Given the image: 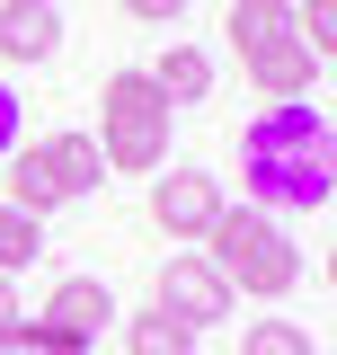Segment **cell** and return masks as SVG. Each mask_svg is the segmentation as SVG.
<instances>
[{"label":"cell","instance_id":"obj_9","mask_svg":"<svg viewBox=\"0 0 337 355\" xmlns=\"http://www.w3.org/2000/svg\"><path fill=\"white\" fill-rule=\"evenodd\" d=\"M240 71H249V89L266 98V107H275V98H302V89L320 80V62H311V44H302V36H284V44H266V53H249Z\"/></svg>","mask_w":337,"mask_h":355},{"label":"cell","instance_id":"obj_10","mask_svg":"<svg viewBox=\"0 0 337 355\" xmlns=\"http://www.w3.org/2000/svg\"><path fill=\"white\" fill-rule=\"evenodd\" d=\"M222 36H231V53H240V62H249V53H266V44L293 36V0H231Z\"/></svg>","mask_w":337,"mask_h":355},{"label":"cell","instance_id":"obj_5","mask_svg":"<svg viewBox=\"0 0 337 355\" xmlns=\"http://www.w3.org/2000/svg\"><path fill=\"white\" fill-rule=\"evenodd\" d=\"M151 222H160L178 249L205 240L213 222H222V178H213V169H187V160L160 169V178H151Z\"/></svg>","mask_w":337,"mask_h":355},{"label":"cell","instance_id":"obj_17","mask_svg":"<svg viewBox=\"0 0 337 355\" xmlns=\"http://www.w3.org/2000/svg\"><path fill=\"white\" fill-rule=\"evenodd\" d=\"M9 355H89V347H80V338H62V329H44V320H27V338H18Z\"/></svg>","mask_w":337,"mask_h":355},{"label":"cell","instance_id":"obj_19","mask_svg":"<svg viewBox=\"0 0 337 355\" xmlns=\"http://www.w3.org/2000/svg\"><path fill=\"white\" fill-rule=\"evenodd\" d=\"M18 142H27V107H18V89L0 80V160H9Z\"/></svg>","mask_w":337,"mask_h":355},{"label":"cell","instance_id":"obj_8","mask_svg":"<svg viewBox=\"0 0 337 355\" xmlns=\"http://www.w3.org/2000/svg\"><path fill=\"white\" fill-rule=\"evenodd\" d=\"M0 169H9V205H18V214L53 222L62 205H71V196H62V178H53V160H44V142H18V151H9Z\"/></svg>","mask_w":337,"mask_h":355},{"label":"cell","instance_id":"obj_18","mask_svg":"<svg viewBox=\"0 0 337 355\" xmlns=\"http://www.w3.org/2000/svg\"><path fill=\"white\" fill-rule=\"evenodd\" d=\"M18 338H27V302H18V284L0 275V355L18 347Z\"/></svg>","mask_w":337,"mask_h":355},{"label":"cell","instance_id":"obj_15","mask_svg":"<svg viewBox=\"0 0 337 355\" xmlns=\"http://www.w3.org/2000/svg\"><path fill=\"white\" fill-rule=\"evenodd\" d=\"M293 36L311 44V62H337V0H293Z\"/></svg>","mask_w":337,"mask_h":355},{"label":"cell","instance_id":"obj_3","mask_svg":"<svg viewBox=\"0 0 337 355\" xmlns=\"http://www.w3.org/2000/svg\"><path fill=\"white\" fill-rule=\"evenodd\" d=\"M98 151H107V169L116 178H160L168 169V133H178V107H168L151 71H107L98 89Z\"/></svg>","mask_w":337,"mask_h":355},{"label":"cell","instance_id":"obj_12","mask_svg":"<svg viewBox=\"0 0 337 355\" xmlns=\"http://www.w3.org/2000/svg\"><path fill=\"white\" fill-rule=\"evenodd\" d=\"M44 160H53V178H62V196H98V187H107L98 133H44Z\"/></svg>","mask_w":337,"mask_h":355},{"label":"cell","instance_id":"obj_21","mask_svg":"<svg viewBox=\"0 0 337 355\" xmlns=\"http://www.w3.org/2000/svg\"><path fill=\"white\" fill-rule=\"evenodd\" d=\"M329 284H337V249H329Z\"/></svg>","mask_w":337,"mask_h":355},{"label":"cell","instance_id":"obj_11","mask_svg":"<svg viewBox=\"0 0 337 355\" xmlns=\"http://www.w3.org/2000/svg\"><path fill=\"white\" fill-rule=\"evenodd\" d=\"M151 89H160L168 107H205L213 98V53L205 44H168L160 62H151Z\"/></svg>","mask_w":337,"mask_h":355},{"label":"cell","instance_id":"obj_1","mask_svg":"<svg viewBox=\"0 0 337 355\" xmlns=\"http://www.w3.org/2000/svg\"><path fill=\"white\" fill-rule=\"evenodd\" d=\"M240 169H249V205L257 214H320L337 196V133L320 107H302V98H275V107H257L249 133H240Z\"/></svg>","mask_w":337,"mask_h":355},{"label":"cell","instance_id":"obj_6","mask_svg":"<svg viewBox=\"0 0 337 355\" xmlns=\"http://www.w3.org/2000/svg\"><path fill=\"white\" fill-rule=\"evenodd\" d=\"M44 329H62V338H98V329H107V320H125V311H116V293H107V275H62V284H53V293H44V311H36Z\"/></svg>","mask_w":337,"mask_h":355},{"label":"cell","instance_id":"obj_4","mask_svg":"<svg viewBox=\"0 0 337 355\" xmlns=\"http://www.w3.org/2000/svg\"><path fill=\"white\" fill-rule=\"evenodd\" d=\"M151 302L205 338V320H231V302H240V293L222 284V266H213L205 249H178V258H160V284H151Z\"/></svg>","mask_w":337,"mask_h":355},{"label":"cell","instance_id":"obj_20","mask_svg":"<svg viewBox=\"0 0 337 355\" xmlns=\"http://www.w3.org/2000/svg\"><path fill=\"white\" fill-rule=\"evenodd\" d=\"M125 18H142V27H168V18H187V0H116Z\"/></svg>","mask_w":337,"mask_h":355},{"label":"cell","instance_id":"obj_13","mask_svg":"<svg viewBox=\"0 0 337 355\" xmlns=\"http://www.w3.org/2000/svg\"><path fill=\"white\" fill-rule=\"evenodd\" d=\"M125 355H196V329L168 320L160 302H142V311H125Z\"/></svg>","mask_w":337,"mask_h":355},{"label":"cell","instance_id":"obj_2","mask_svg":"<svg viewBox=\"0 0 337 355\" xmlns=\"http://www.w3.org/2000/svg\"><path fill=\"white\" fill-rule=\"evenodd\" d=\"M205 258L222 266V284L249 293V302H284V293L302 284L293 231H284L275 214H257V205H222V222L205 231Z\"/></svg>","mask_w":337,"mask_h":355},{"label":"cell","instance_id":"obj_14","mask_svg":"<svg viewBox=\"0 0 337 355\" xmlns=\"http://www.w3.org/2000/svg\"><path fill=\"white\" fill-rule=\"evenodd\" d=\"M36 249H44V222L18 214V205H0V275L18 284V266H36Z\"/></svg>","mask_w":337,"mask_h":355},{"label":"cell","instance_id":"obj_7","mask_svg":"<svg viewBox=\"0 0 337 355\" xmlns=\"http://www.w3.org/2000/svg\"><path fill=\"white\" fill-rule=\"evenodd\" d=\"M62 53V9L53 0H0V62H53Z\"/></svg>","mask_w":337,"mask_h":355},{"label":"cell","instance_id":"obj_16","mask_svg":"<svg viewBox=\"0 0 337 355\" xmlns=\"http://www.w3.org/2000/svg\"><path fill=\"white\" fill-rule=\"evenodd\" d=\"M240 355H320V347H311V329H302V320H249Z\"/></svg>","mask_w":337,"mask_h":355}]
</instances>
